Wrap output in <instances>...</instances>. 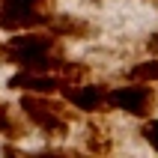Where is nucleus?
Wrapping results in <instances>:
<instances>
[{
  "instance_id": "1",
  "label": "nucleus",
  "mask_w": 158,
  "mask_h": 158,
  "mask_svg": "<svg viewBox=\"0 0 158 158\" xmlns=\"http://www.w3.org/2000/svg\"><path fill=\"white\" fill-rule=\"evenodd\" d=\"M21 110L36 128H42L51 137H66L69 134V123L75 119L72 110H66L63 102L42 96V93H24L21 96Z\"/></svg>"
},
{
  "instance_id": "2",
  "label": "nucleus",
  "mask_w": 158,
  "mask_h": 158,
  "mask_svg": "<svg viewBox=\"0 0 158 158\" xmlns=\"http://www.w3.org/2000/svg\"><path fill=\"white\" fill-rule=\"evenodd\" d=\"M0 54L9 63L21 66V69H30L42 57H57L60 54V42H57L54 33H18L0 48Z\"/></svg>"
},
{
  "instance_id": "3",
  "label": "nucleus",
  "mask_w": 158,
  "mask_h": 158,
  "mask_svg": "<svg viewBox=\"0 0 158 158\" xmlns=\"http://www.w3.org/2000/svg\"><path fill=\"white\" fill-rule=\"evenodd\" d=\"M155 105H158L155 89H152V87H146L143 81H134L131 87H116V89H110V93H107V107L125 110V114L140 116V119L152 116Z\"/></svg>"
},
{
  "instance_id": "4",
  "label": "nucleus",
  "mask_w": 158,
  "mask_h": 158,
  "mask_svg": "<svg viewBox=\"0 0 158 158\" xmlns=\"http://www.w3.org/2000/svg\"><path fill=\"white\" fill-rule=\"evenodd\" d=\"M63 96L69 105H75L78 110L87 114H98L107 107V87L102 84H63Z\"/></svg>"
},
{
  "instance_id": "5",
  "label": "nucleus",
  "mask_w": 158,
  "mask_h": 158,
  "mask_svg": "<svg viewBox=\"0 0 158 158\" xmlns=\"http://www.w3.org/2000/svg\"><path fill=\"white\" fill-rule=\"evenodd\" d=\"M9 87L12 89H21V93H42V96H54V93H60L63 81L51 72H18L9 78Z\"/></svg>"
},
{
  "instance_id": "6",
  "label": "nucleus",
  "mask_w": 158,
  "mask_h": 158,
  "mask_svg": "<svg viewBox=\"0 0 158 158\" xmlns=\"http://www.w3.org/2000/svg\"><path fill=\"white\" fill-rule=\"evenodd\" d=\"M45 27H48L54 36H72V39H87V36H93V27H89L87 21L66 18V15H51L45 21Z\"/></svg>"
},
{
  "instance_id": "7",
  "label": "nucleus",
  "mask_w": 158,
  "mask_h": 158,
  "mask_svg": "<svg viewBox=\"0 0 158 158\" xmlns=\"http://www.w3.org/2000/svg\"><path fill=\"white\" fill-rule=\"evenodd\" d=\"M87 149L96 152V155H107V152L114 149L110 134H107L105 128H98V125H89V128H87Z\"/></svg>"
},
{
  "instance_id": "8",
  "label": "nucleus",
  "mask_w": 158,
  "mask_h": 158,
  "mask_svg": "<svg viewBox=\"0 0 158 158\" xmlns=\"http://www.w3.org/2000/svg\"><path fill=\"white\" fill-rule=\"evenodd\" d=\"M0 134H3V137H24L21 123L9 114V107L3 105V102H0Z\"/></svg>"
},
{
  "instance_id": "9",
  "label": "nucleus",
  "mask_w": 158,
  "mask_h": 158,
  "mask_svg": "<svg viewBox=\"0 0 158 158\" xmlns=\"http://www.w3.org/2000/svg\"><path fill=\"white\" fill-rule=\"evenodd\" d=\"M128 78H131V81H143V84L158 81V63H155V60L137 63V66H131V69H128Z\"/></svg>"
},
{
  "instance_id": "10",
  "label": "nucleus",
  "mask_w": 158,
  "mask_h": 158,
  "mask_svg": "<svg viewBox=\"0 0 158 158\" xmlns=\"http://www.w3.org/2000/svg\"><path fill=\"white\" fill-rule=\"evenodd\" d=\"M140 134H143V140H146L152 149L158 152V119H149V116H146V123H143Z\"/></svg>"
},
{
  "instance_id": "11",
  "label": "nucleus",
  "mask_w": 158,
  "mask_h": 158,
  "mask_svg": "<svg viewBox=\"0 0 158 158\" xmlns=\"http://www.w3.org/2000/svg\"><path fill=\"white\" fill-rule=\"evenodd\" d=\"M146 54H149V57H158V33H152L149 39H146Z\"/></svg>"
}]
</instances>
